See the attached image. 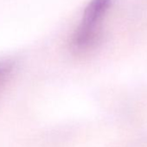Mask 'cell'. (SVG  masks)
Masks as SVG:
<instances>
[{
	"mask_svg": "<svg viewBox=\"0 0 147 147\" xmlns=\"http://www.w3.org/2000/svg\"><path fill=\"white\" fill-rule=\"evenodd\" d=\"M111 4L112 0H90L84 9L80 24L71 37L70 45L74 51L82 53L94 44L100 21Z\"/></svg>",
	"mask_w": 147,
	"mask_h": 147,
	"instance_id": "cell-1",
	"label": "cell"
},
{
	"mask_svg": "<svg viewBox=\"0 0 147 147\" xmlns=\"http://www.w3.org/2000/svg\"><path fill=\"white\" fill-rule=\"evenodd\" d=\"M14 62L9 59H0V90H1L12 76Z\"/></svg>",
	"mask_w": 147,
	"mask_h": 147,
	"instance_id": "cell-2",
	"label": "cell"
}]
</instances>
